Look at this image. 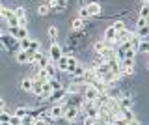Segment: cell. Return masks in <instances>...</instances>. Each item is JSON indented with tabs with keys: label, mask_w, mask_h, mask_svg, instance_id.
I'll return each instance as SVG.
<instances>
[{
	"label": "cell",
	"mask_w": 149,
	"mask_h": 125,
	"mask_svg": "<svg viewBox=\"0 0 149 125\" xmlns=\"http://www.w3.org/2000/svg\"><path fill=\"white\" fill-rule=\"evenodd\" d=\"M0 45H2L4 49L8 50V52H11V54H15L17 50H19V41L17 39H13L11 36H2V38H0Z\"/></svg>",
	"instance_id": "6da1fadb"
},
{
	"label": "cell",
	"mask_w": 149,
	"mask_h": 125,
	"mask_svg": "<svg viewBox=\"0 0 149 125\" xmlns=\"http://www.w3.org/2000/svg\"><path fill=\"white\" fill-rule=\"evenodd\" d=\"M65 97H67V91H65V88H60V90H52L49 94V97H47V103H62L63 105V101H65Z\"/></svg>",
	"instance_id": "7a4b0ae2"
},
{
	"label": "cell",
	"mask_w": 149,
	"mask_h": 125,
	"mask_svg": "<svg viewBox=\"0 0 149 125\" xmlns=\"http://www.w3.org/2000/svg\"><path fill=\"white\" fill-rule=\"evenodd\" d=\"M8 36H11L17 41H21V39L30 38V32H28L26 26H15V28H8Z\"/></svg>",
	"instance_id": "3957f363"
},
{
	"label": "cell",
	"mask_w": 149,
	"mask_h": 125,
	"mask_svg": "<svg viewBox=\"0 0 149 125\" xmlns=\"http://www.w3.org/2000/svg\"><path fill=\"white\" fill-rule=\"evenodd\" d=\"M99 95H101V91L97 90L95 86H90V84H86V88H84V91H82V97H84L86 103H95Z\"/></svg>",
	"instance_id": "277c9868"
},
{
	"label": "cell",
	"mask_w": 149,
	"mask_h": 125,
	"mask_svg": "<svg viewBox=\"0 0 149 125\" xmlns=\"http://www.w3.org/2000/svg\"><path fill=\"white\" fill-rule=\"evenodd\" d=\"M13 56H15V62H17V64H21V66H26V64H32L34 52H32V50H17Z\"/></svg>",
	"instance_id": "5b68a950"
},
{
	"label": "cell",
	"mask_w": 149,
	"mask_h": 125,
	"mask_svg": "<svg viewBox=\"0 0 149 125\" xmlns=\"http://www.w3.org/2000/svg\"><path fill=\"white\" fill-rule=\"evenodd\" d=\"M47 116H49V119H50V122H56V119L63 118V105H62V103H56V105H52L49 110H47Z\"/></svg>",
	"instance_id": "8992f818"
},
{
	"label": "cell",
	"mask_w": 149,
	"mask_h": 125,
	"mask_svg": "<svg viewBox=\"0 0 149 125\" xmlns=\"http://www.w3.org/2000/svg\"><path fill=\"white\" fill-rule=\"evenodd\" d=\"M62 56H63V49L60 47L58 43H52V45H50V49H49V60L52 64H56Z\"/></svg>",
	"instance_id": "52a82bcc"
},
{
	"label": "cell",
	"mask_w": 149,
	"mask_h": 125,
	"mask_svg": "<svg viewBox=\"0 0 149 125\" xmlns=\"http://www.w3.org/2000/svg\"><path fill=\"white\" fill-rule=\"evenodd\" d=\"M118 106H119V110H130L134 106V101H132V97H129V95H123L121 94L118 99Z\"/></svg>",
	"instance_id": "ba28073f"
},
{
	"label": "cell",
	"mask_w": 149,
	"mask_h": 125,
	"mask_svg": "<svg viewBox=\"0 0 149 125\" xmlns=\"http://www.w3.org/2000/svg\"><path fill=\"white\" fill-rule=\"evenodd\" d=\"M78 114H80V112H78L77 108H73V106H65V105H63V119H67L69 123H73L74 119L78 118Z\"/></svg>",
	"instance_id": "9c48e42d"
},
{
	"label": "cell",
	"mask_w": 149,
	"mask_h": 125,
	"mask_svg": "<svg viewBox=\"0 0 149 125\" xmlns=\"http://www.w3.org/2000/svg\"><path fill=\"white\" fill-rule=\"evenodd\" d=\"M86 71H88V66H86V64H82V62H78V64H77V67L73 69L71 77L74 78V80H80V78L86 75Z\"/></svg>",
	"instance_id": "30bf717a"
},
{
	"label": "cell",
	"mask_w": 149,
	"mask_h": 125,
	"mask_svg": "<svg viewBox=\"0 0 149 125\" xmlns=\"http://www.w3.org/2000/svg\"><path fill=\"white\" fill-rule=\"evenodd\" d=\"M86 10H88V15L90 17H99L101 15V4L99 2H90V4H86Z\"/></svg>",
	"instance_id": "8fae6325"
},
{
	"label": "cell",
	"mask_w": 149,
	"mask_h": 125,
	"mask_svg": "<svg viewBox=\"0 0 149 125\" xmlns=\"http://www.w3.org/2000/svg\"><path fill=\"white\" fill-rule=\"evenodd\" d=\"M108 49H110V45H108V43H104L102 39H101V41H97V43L93 45V50H95V54H99V56H102V54H104Z\"/></svg>",
	"instance_id": "7c38bea8"
},
{
	"label": "cell",
	"mask_w": 149,
	"mask_h": 125,
	"mask_svg": "<svg viewBox=\"0 0 149 125\" xmlns=\"http://www.w3.org/2000/svg\"><path fill=\"white\" fill-rule=\"evenodd\" d=\"M136 52H138V54H143V56H147V52H149V41H147V39H140V41H138Z\"/></svg>",
	"instance_id": "4fadbf2b"
},
{
	"label": "cell",
	"mask_w": 149,
	"mask_h": 125,
	"mask_svg": "<svg viewBox=\"0 0 149 125\" xmlns=\"http://www.w3.org/2000/svg\"><path fill=\"white\" fill-rule=\"evenodd\" d=\"M0 19H4V21H11V19H15V13H13V10H9V8L6 6H2L0 8Z\"/></svg>",
	"instance_id": "5bb4252c"
},
{
	"label": "cell",
	"mask_w": 149,
	"mask_h": 125,
	"mask_svg": "<svg viewBox=\"0 0 149 125\" xmlns=\"http://www.w3.org/2000/svg\"><path fill=\"white\" fill-rule=\"evenodd\" d=\"M43 69H45L47 75H49V78H58V69H56V66H54L52 62H49Z\"/></svg>",
	"instance_id": "9a60e30c"
},
{
	"label": "cell",
	"mask_w": 149,
	"mask_h": 125,
	"mask_svg": "<svg viewBox=\"0 0 149 125\" xmlns=\"http://www.w3.org/2000/svg\"><path fill=\"white\" fill-rule=\"evenodd\" d=\"M54 66H56V69H58V71H63V73L67 71V54H63V56L60 58L58 62L54 64Z\"/></svg>",
	"instance_id": "2e32d148"
},
{
	"label": "cell",
	"mask_w": 149,
	"mask_h": 125,
	"mask_svg": "<svg viewBox=\"0 0 149 125\" xmlns=\"http://www.w3.org/2000/svg\"><path fill=\"white\" fill-rule=\"evenodd\" d=\"M13 116H17V118H26V116H30V108L28 106H19V108H15V112H13Z\"/></svg>",
	"instance_id": "e0dca14e"
},
{
	"label": "cell",
	"mask_w": 149,
	"mask_h": 125,
	"mask_svg": "<svg viewBox=\"0 0 149 125\" xmlns=\"http://www.w3.org/2000/svg\"><path fill=\"white\" fill-rule=\"evenodd\" d=\"M21 90L26 91V94H30V90H32V77H24L21 80Z\"/></svg>",
	"instance_id": "ac0fdd59"
},
{
	"label": "cell",
	"mask_w": 149,
	"mask_h": 125,
	"mask_svg": "<svg viewBox=\"0 0 149 125\" xmlns=\"http://www.w3.org/2000/svg\"><path fill=\"white\" fill-rule=\"evenodd\" d=\"M134 36H136L138 39H147V36H149V26H143V28H138L136 32H134Z\"/></svg>",
	"instance_id": "d6986e66"
},
{
	"label": "cell",
	"mask_w": 149,
	"mask_h": 125,
	"mask_svg": "<svg viewBox=\"0 0 149 125\" xmlns=\"http://www.w3.org/2000/svg\"><path fill=\"white\" fill-rule=\"evenodd\" d=\"M77 64H78V60H77V58L67 56V71H65V73H67V75H71V73H73V69L77 67Z\"/></svg>",
	"instance_id": "ffe728a7"
},
{
	"label": "cell",
	"mask_w": 149,
	"mask_h": 125,
	"mask_svg": "<svg viewBox=\"0 0 149 125\" xmlns=\"http://www.w3.org/2000/svg\"><path fill=\"white\" fill-rule=\"evenodd\" d=\"M47 84H49V88H50V91H52V90H60V88H63V84H62V80H58V78H50V80L47 82Z\"/></svg>",
	"instance_id": "44dd1931"
},
{
	"label": "cell",
	"mask_w": 149,
	"mask_h": 125,
	"mask_svg": "<svg viewBox=\"0 0 149 125\" xmlns=\"http://www.w3.org/2000/svg\"><path fill=\"white\" fill-rule=\"evenodd\" d=\"M37 13H39L41 17H45V15H49L50 13V8H49V4H45V2H41L39 4V8H37Z\"/></svg>",
	"instance_id": "7402d4cb"
},
{
	"label": "cell",
	"mask_w": 149,
	"mask_h": 125,
	"mask_svg": "<svg viewBox=\"0 0 149 125\" xmlns=\"http://www.w3.org/2000/svg\"><path fill=\"white\" fill-rule=\"evenodd\" d=\"M71 28H73L74 32L82 30V28H84V21H82V19H78V17H77V19H73V21H71Z\"/></svg>",
	"instance_id": "603a6c76"
},
{
	"label": "cell",
	"mask_w": 149,
	"mask_h": 125,
	"mask_svg": "<svg viewBox=\"0 0 149 125\" xmlns=\"http://www.w3.org/2000/svg\"><path fill=\"white\" fill-rule=\"evenodd\" d=\"M28 50H32V52H39V50H41V43L37 39L30 38V47H28Z\"/></svg>",
	"instance_id": "cb8c5ba5"
},
{
	"label": "cell",
	"mask_w": 149,
	"mask_h": 125,
	"mask_svg": "<svg viewBox=\"0 0 149 125\" xmlns=\"http://www.w3.org/2000/svg\"><path fill=\"white\" fill-rule=\"evenodd\" d=\"M78 19H82L84 22H86L88 19H90V15H88V10H86V6H80V8H78Z\"/></svg>",
	"instance_id": "d4e9b609"
},
{
	"label": "cell",
	"mask_w": 149,
	"mask_h": 125,
	"mask_svg": "<svg viewBox=\"0 0 149 125\" xmlns=\"http://www.w3.org/2000/svg\"><path fill=\"white\" fill-rule=\"evenodd\" d=\"M112 28L116 30V34H119V32H123L127 26H125V22L123 21H114V24H112Z\"/></svg>",
	"instance_id": "484cf974"
},
{
	"label": "cell",
	"mask_w": 149,
	"mask_h": 125,
	"mask_svg": "<svg viewBox=\"0 0 149 125\" xmlns=\"http://www.w3.org/2000/svg\"><path fill=\"white\" fill-rule=\"evenodd\" d=\"M140 17H143V19H149V4H143L140 6Z\"/></svg>",
	"instance_id": "4316f807"
},
{
	"label": "cell",
	"mask_w": 149,
	"mask_h": 125,
	"mask_svg": "<svg viewBox=\"0 0 149 125\" xmlns=\"http://www.w3.org/2000/svg\"><path fill=\"white\" fill-rule=\"evenodd\" d=\"M143 26H149V19H143V17H138L136 24H134V30H138V28H143Z\"/></svg>",
	"instance_id": "83f0119b"
},
{
	"label": "cell",
	"mask_w": 149,
	"mask_h": 125,
	"mask_svg": "<svg viewBox=\"0 0 149 125\" xmlns=\"http://www.w3.org/2000/svg\"><path fill=\"white\" fill-rule=\"evenodd\" d=\"M9 116H11V112H9L8 108H4L2 112H0V123H8L9 122Z\"/></svg>",
	"instance_id": "f1b7e54d"
},
{
	"label": "cell",
	"mask_w": 149,
	"mask_h": 125,
	"mask_svg": "<svg viewBox=\"0 0 149 125\" xmlns=\"http://www.w3.org/2000/svg\"><path fill=\"white\" fill-rule=\"evenodd\" d=\"M49 38L52 39V43H56V39H58V28L56 26H50L49 28Z\"/></svg>",
	"instance_id": "f546056e"
},
{
	"label": "cell",
	"mask_w": 149,
	"mask_h": 125,
	"mask_svg": "<svg viewBox=\"0 0 149 125\" xmlns=\"http://www.w3.org/2000/svg\"><path fill=\"white\" fill-rule=\"evenodd\" d=\"M28 47H30V38L19 41V50H28Z\"/></svg>",
	"instance_id": "4dcf8cb0"
},
{
	"label": "cell",
	"mask_w": 149,
	"mask_h": 125,
	"mask_svg": "<svg viewBox=\"0 0 149 125\" xmlns=\"http://www.w3.org/2000/svg\"><path fill=\"white\" fill-rule=\"evenodd\" d=\"M97 119H93V118H86L84 116V119H82V125H95Z\"/></svg>",
	"instance_id": "1f68e13d"
},
{
	"label": "cell",
	"mask_w": 149,
	"mask_h": 125,
	"mask_svg": "<svg viewBox=\"0 0 149 125\" xmlns=\"http://www.w3.org/2000/svg\"><path fill=\"white\" fill-rule=\"evenodd\" d=\"M0 108H6V101H4L2 95H0Z\"/></svg>",
	"instance_id": "d6a6232c"
},
{
	"label": "cell",
	"mask_w": 149,
	"mask_h": 125,
	"mask_svg": "<svg viewBox=\"0 0 149 125\" xmlns=\"http://www.w3.org/2000/svg\"><path fill=\"white\" fill-rule=\"evenodd\" d=\"M2 36H6V30H4V28H0V38H2Z\"/></svg>",
	"instance_id": "836d02e7"
},
{
	"label": "cell",
	"mask_w": 149,
	"mask_h": 125,
	"mask_svg": "<svg viewBox=\"0 0 149 125\" xmlns=\"http://www.w3.org/2000/svg\"><path fill=\"white\" fill-rule=\"evenodd\" d=\"M142 2H143V4H149V0H142Z\"/></svg>",
	"instance_id": "e575fe53"
},
{
	"label": "cell",
	"mask_w": 149,
	"mask_h": 125,
	"mask_svg": "<svg viewBox=\"0 0 149 125\" xmlns=\"http://www.w3.org/2000/svg\"><path fill=\"white\" fill-rule=\"evenodd\" d=\"M0 125H9V123H0Z\"/></svg>",
	"instance_id": "d590c367"
},
{
	"label": "cell",
	"mask_w": 149,
	"mask_h": 125,
	"mask_svg": "<svg viewBox=\"0 0 149 125\" xmlns=\"http://www.w3.org/2000/svg\"><path fill=\"white\" fill-rule=\"evenodd\" d=\"M50 125H54V123H50Z\"/></svg>",
	"instance_id": "8d00e7d4"
}]
</instances>
